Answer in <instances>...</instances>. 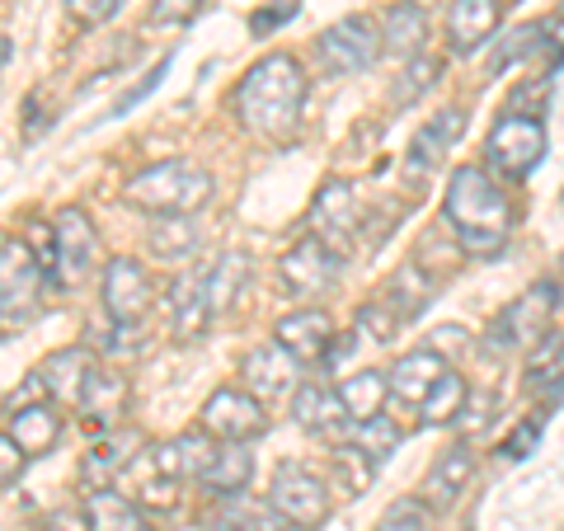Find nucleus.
Instances as JSON below:
<instances>
[{
    "label": "nucleus",
    "mask_w": 564,
    "mask_h": 531,
    "mask_svg": "<svg viewBox=\"0 0 564 531\" xmlns=\"http://www.w3.org/2000/svg\"><path fill=\"white\" fill-rule=\"evenodd\" d=\"M288 20H296V0H273V6H263V10L250 14V33L254 39H269V33L278 24H288Z\"/></svg>",
    "instance_id": "nucleus-47"
},
{
    "label": "nucleus",
    "mask_w": 564,
    "mask_h": 531,
    "mask_svg": "<svg viewBox=\"0 0 564 531\" xmlns=\"http://www.w3.org/2000/svg\"><path fill=\"white\" fill-rule=\"evenodd\" d=\"M302 377V362L292 358L282 344H259L245 353V362H240V381H245V391H250L254 400H282V395H292L296 381Z\"/></svg>",
    "instance_id": "nucleus-14"
},
{
    "label": "nucleus",
    "mask_w": 564,
    "mask_h": 531,
    "mask_svg": "<svg viewBox=\"0 0 564 531\" xmlns=\"http://www.w3.org/2000/svg\"><path fill=\"white\" fill-rule=\"evenodd\" d=\"M6 57H10V43H6V39H0V62H6Z\"/></svg>",
    "instance_id": "nucleus-53"
},
{
    "label": "nucleus",
    "mask_w": 564,
    "mask_h": 531,
    "mask_svg": "<svg viewBox=\"0 0 564 531\" xmlns=\"http://www.w3.org/2000/svg\"><path fill=\"white\" fill-rule=\"evenodd\" d=\"M122 198L141 212H155V217H165V212L193 217V212L212 198V174L203 165L184 161V155H174V161H155L141 174H132L128 188H122Z\"/></svg>",
    "instance_id": "nucleus-3"
},
{
    "label": "nucleus",
    "mask_w": 564,
    "mask_h": 531,
    "mask_svg": "<svg viewBox=\"0 0 564 531\" xmlns=\"http://www.w3.org/2000/svg\"><path fill=\"white\" fill-rule=\"evenodd\" d=\"M165 71H170V57H165V62H155V71H151V76H147V80H141V85H137V90H128V95H122V99L113 104V118H118V113H128V109H132V104H137V99H147V95L155 90V85H161V76H165Z\"/></svg>",
    "instance_id": "nucleus-50"
},
{
    "label": "nucleus",
    "mask_w": 564,
    "mask_h": 531,
    "mask_svg": "<svg viewBox=\"0 0 564 531\" xmlns=\"http://www.w3.org/2000/svg\"><path fill=\"white\" fill-rule=\"evenodd\" d=\"M132 447H137V433H128V429H109L90 452H85V480H95V485L113 480V475L128 466Z\"/></svg>",
    "instance_id": "nucleus-33"
},
{
    "label": "nucleus",
    "mask_w": 564,
    "mask_h": 531,
    "mask_svg": "<svg viewBox=\"0 0 564 531\" xmlns=\"http://www.w3.org/2000/svg\"><path fill=\"white\" fill-rule=\"evenodd\" d=\"M466 132V118L462 109H443V113H433V122H423V128L414 132L410 141V155H404V180L410 184H423L433 174V165L447 155V147L456 137Z\"/></svg>",
    "instance_id": "nucleus-17"
},
{
    "label": "nucleus",
    "mask_w": 564,
    "mask_h": 531,
    "mask_svg": "<svg viewBox=\"0 0 564 531\" xmlns=\"http://www.w3.org/2000/svg\"><path fill=\"white\" fill-rule=\"evenodd\" d=\"M527 391L545 395V404L564 395V334H545L532 348V362H527Z\"/></svg>",
    "instance_id": "nucleus-29"
},
{
    "label": "nucleus",
    "mask_w": 564,
    "mask_h": 531,
    "mask_svg": "<svg viewBox=\"0 0 564 531\" xmlns=\"http://www.w3.org/2000/svg\"><path fill=\"white\" fill-rule=\"evenodd\" d=\"M429 348L447 362V358H456V353L470 348V329H462V325H437V329L429 334Z\"/></svg>",
    "instance_id": "nucleus-48"
},
{
    "label": "nucleus",
    "mask_w": 564,
    "mask_h": 531,
    "mask_svg": "<svg viewBox=\"0 0 564 531\" xmlns=\"http://www.w3.org/2000/svg\"><path fill=\"white\" fill-rule=\"evenodd\" d=\"M43 263L33 259L29 240L20 236H6L0 240V325H20L39 311V296H43Z\"/></svg>",
    "instance_id": "nucleus-4"
},
{
    "label": "nucleus",
    "mask_w": 564,
    "mask_h": 531,
    "mask_svg": "<svg viewBox=\"0 0 564 531\" xmlns=\"http://www.w3.org/2000/svg\"><path fill=\"white\" fill-rule=\"evenodd\" d=\"M541 47V24H518L508 39L494 47V57H489V76H503V71H513L522 57H532V52Z\"/></svg>",
    "instance_id": "nucleus-39"
},
{
    "label": "nucleus",
    "mask_w": 564,
    "mask_h": 531,
    "mask_svg": "<svg viewBox=\"0 0 564 531\" xmlns=\"http://www.w3.org/2000/svg\"><path fill=\"white\" fill-rule=\"evenodd\" d=\"M24 466H29V456L20 452V442H14L10 433H0V489H10L14 480H20Z\"/></svg>",
    "instance_id": "nucleus-49"
},
{
    "label": "nucleus",
    "mask_w": 564,
    "mask_h": 531,
    "mask_svg": "<svg viewBox=\"0 0 564 531\" xmlns=\"http://www.w3.org/2000/svg\"><path fill=\"white\" fill-rule=\"evenodd\" d=\"M423 39H429V20H423V6H414V0H395L381 14V52L410 62L423 52Z\"/></svg>",
    "instance_id": "nucleus-26"
},
{
    "label": "nucleus",
    "mask_w": 564,
    "mask_h": 531,
    "mask_svg": "<svg viewBox=\"0 0 564 531\" xmlns=\"http://www.w3.org/2000/svg\"><path fill=\"white\" fill-rule=\"evenodd\" d=\"M273 344H282L302 367L311 362H325L329 358V344H334V321L321 306H302L292 315H282L273 325Z\"/></svg>",
    "instance_id": "nucleus-15"
},
{
    "label": "nucleus",
    "mask_w": 564,
    "mask_h": 531,
    "mask_svg": "<svg viewBox=\"0 0 564 531\" xmlns=\"http://www.w3.org/2000/svg\"><path fill=\"white\" fill-rule=\"evenodd\" d=\"M245 278H250V259L236 254V250L221 254V259L207 269V315H212V321L236 306V296L245 292Z\"/></svg>",
    "instance_id": "nucleus-32"
},
{
    "label": "nucleus",
    "mask_w": 564,
    "mask_h": 531,
    "mask_svg": "<svg viewBox=\"0 0 564 531\" xmlns=\"http://www.w3.org/2000/svg\"><path fill=\"white\" fill-rule=\"evenodd\" d=\"M90 371H95V353H90V348H62V353H52V358L43 362L39 377H43V386H47L52 400L76 410L85 381H90Z\"/></svg>",
    "instance_id": "nucleus-25"
},
{
    "label": "nucleus",
    "mask_w": 564,
    "mask_h": 531,
    "mask_svg": "<svg viewBox=\"0 0 564 531\" xmlns=\"http://www.w3.org/2000/svg\"><path fill=\"white\" fill-rule=\"evenodd\" d=\"M466 395H470V386H466V381H462V377H456V371L447 367V371H443V381H437L433 391H429V400L419 404L423 423H429V429H433V423H452L456 414H462Z\"/></svg>",
    "instance_id": "nucleus-37"
},
{
    "label": "nucleus",
    "mask_w": 564,
    "mask_h": 531,
    "mask_svg": "<svg viewBox=\"0 0 564 531\" xmlns=\"http://www.w3.org/2000/svg\"><path fill=\"white\" fill-rule=\"evenodd\" d=\"M541 33H545V47H555V62H564V6L541 24Z\"/></svg>",
    "instance_id": "nucleus-51"
},
{
    "label": "nucleus",
    "mask_w": 564,
    "mask_h": 531,
    "mask_svg": "<svg viewBox=\"0 0 564 531\" xmlns=\"http://www.w3.org/2000/svg\"><path fill=\"white\" fill-rule=\"evenodd\" d=\"M348 442L358 452H367L372 462L381 466L386 456H391L400 442H404V433L395 429V419H386V414H372V419H362V423H352V433H348Z\"/></svg>",
    "instance_id": "nucleus-36"
},
{
    "label": "nucleus",
    "mask_w": 564,
    "mask_h": 531,
    "mask_svg": "<svg viewBox=\"0 0 564 531\" xmlns=\"http://www.w3.org/2000/svg\"><path fill=\"white\" fill-rule=\"evenodd\" d=\"M433 527V508L423 499H395L381 512V522L372 531H429Z\"/></svg>",
    "instance_id": "nucleus-41"
},
{
    "label": "nucleus",
    "mask_w": 564,
    "mask_h": 531,
    "mask_svg": "<svg viewBox=\"0 0 564 531\" xmlns=\"http://www.w3.org/2000/svg\"><path fill=\"white\" fill-rule=\"evenodd\" d=\"M221 522L236 527V531H292V522L282 518L269 499H250V494H231V499H226Z\"/></svg>",
    "instance_id": "nucleus-34"
},
{
    "label": "nucleus",
    "mask_w": 564,
    "mask_h": 531,
    "mask_svg": "<svg viewBox=\"0 0 564 531\" xmlns=\"http://www.w3.org/2000/svg\"><path fill=\"white\" fill-rule=\"evenodd\" d=\"M315 57H321L329 76H358V71L377 66L381 57V29L367 14H348V20L329 24L315 39Z\"/></svg>",
    "instance_id": "nucleus-6"
},
{
    "label": "nucleus",
    "mask_w": 564,
    "mask_h": 531,
    "mask_svg": "<svg viewBox=\"0 0 564 531\" xmlns=\"http://www.w3.org/2000/svg\"><path fill=\"white\" fill-rule=\"evenodd\" d=\"M85 527L90 531H151L147 512H141L132 499H122V494L95 485L85 494Z\"/></svg>",
    "instance_id": "nucleus-28"
},
{
    "label": "nucleus",
    "mask_w": 564,
    "mask_h": 531,
    "mask_svg": "<svg viewBox=\"0 0 564 531\" xmlns=\"http://www.w3.org/2000/svg\"><path fill=\"white\" fill-rule=\"evenodd\" d=\"M104 311L113 325H141L151 311V278L137 259L104 263Z\"/></svg>",
    "instance_id": "nucleus-13"
},
{
    "label": "nucleus",
    "mask_w": 564,
    "mask_h": 531,
    "mask_svg": "<svg viewBox=\"0 0 564 531\" xmlns=\"http://www.w3.org/2000/svg\"><path fill=\"white\" fill-rule=\"evenodd\" d=\"M437 76H443V62L437 57H410V66H404V76H395L391 85V99H395V109H404V104H414L429 85H437Z\"/></svg>",
    "instance_id": "nucleus-38"
},
{
    "label": "nucleus",
    "mask_w": 564,
    "mask_h": 531,
    "mask_svg": "<svg viewBox=\"0 0 564 531\" xmlns=\"http://www.w3.org/2000/svg\"><path fill=\"white\" fill-rule=\"evenodd\" d=\"M545 437V410H536V414H527L513 433H508V442H503V462H527V456L536 452V442Z\"/></svg>",
    "instance_id": "nucleus-44"
},
{
    "label": "nucleus",
    "mask_w": 564,
    "mask_h": 531,
    "mask_svg": "<svg viewBox=\"0 0 564 531\" xmlns=\"http://www.w3.org/2000/svg\"><path fill=\"white\" fill-rule=\"evenodd\" d=\"M52 231H57V282L62 288H80L95 273V254H99L95 221L80 207H62Z\"/></svg>",
    "instance_id": "nucleus-11"
},
{
    "label": "nucleus",
    "mask_w": 564,
    "mask_h": 531,
    "mask_svg": "<svg viewBox=\"0 0 564 531\" xmlns=\"http://www.w3.org/2000/svg\"><path fill=\"white\" fill-rule=\"evenodd\" d=\"M207 269L212 263H203V269H188L174 278V288H170V325L180 339H193L198 329L212 325V315H207Z\"/></svg>",
    "instance_id": "nucleus-22"
},
{
    "label": "nucleus",
    "mask_w": 564,
    "mask_h": 531,
    "mask_svg": "<svg viewBox=\"0 0 564 531\" xmlns=\"http://www.w3.org/2000/svg\"><path fill=\"white\" fill-rule=\"evenodd\" d=\"M437 296V282L419 269V263H400L391 288H386V306H391L400 321H414V315L429 311V301Z\"/></svg>",
    "instance_id": "nucleus-30"
},
{
    "label": "nucleus",
    "mask_w": 564,
    "mask_h": 531,
    "mask_svg": "<svg viewBox=\"0 0 564 531\" xmlns=\"http://www.w3.org/2000/svg\"><path fill=\"white\" fill-rule=\"evenodd\" d=\"M386 395H391V381H386V371H348L339 381V400H344V414L348 423H362L381 414Z\"/></svg>",
    "instance_id": "nucleus-31"
},
{
    "label": "nucleus",
    "mask_w": 564,
    "mask_h": 531,
    "mask_svg": "<svg viewBox=\"0 0 564 531\" xmlns=\"http://www.w3.org/2000/svg\"><path fill=\"white\" fill-rule=\"evenodd\" d=\"M198 10H203V0H155V6H151V24L184 29V24L198 20Z\"/></svg>",
    "instance_id": "nucleus-45"
},
{
    "label": "nucleus",
    "mask_w": 564,
    "mask_h": 531,
    "mask_svg": "<svg viewBox=\"0 0 564 531\" xmlns=\"http://www.w3.org/2000/svg\"><path fill=\"white\" fill-rule=\"evenodd\" d=\"M10 437L24 456H47L62 437V404H10Z\"/></svg>",
    "instance_id": "nucleus-21"
},
{
    "label": "nucleus",
    "mask_w": 564,
    "mask_h": 531,
    "mask_svg": "<svg viewBox=\"0 0 564 531\" xmlns=\"http://www.w3.org/2000/svg\"><path fill=\"white\" fill-rule=\"evenodd\" d=\"M128 6V0H66V10H70V20L85 24V29H95V24H109L113 14Z\"/></svg>",
    "instance_id": "nucleus-46"
},
{
    "label": "nucleus",
    "mask_w": 564,
    "mask_h": 531,
    "mask_svg": "<svg viewBox=\"0 0 564 531\" xmlns=\"http://www.w3.org/2000/svg\"><path fill=\"white\" fill-rule=\"evenodd\" d=\"M212 456H217V442H212V433H203V429H188L174 442H165V447H151L155 470L170 475L174 485H180V480H203L207 466H212Z\"/></svg>",
    "instance_id": "nucleus-18"
},
{
    "label": "nucleus",
    "mask_w": 564,
    "mask_h": 531,
    "mask_svg": "<svg viewBox=\"0 0 564 531\" xmlns=\"http://www.w3.org/2000/svg\"><path fill=\"white\" fill-rule=\"evenodd\" d=\"M306 71L288 52H273V57L254 62L245 71V80L236 85V118L263 141H282L296 132L306 109Z\"/></svg>",
    "instance_id": "nucleus-2"
},
{
    "label": "nucleus",
    "mask_w": 564,
    "mask_h": 531,
    "mask_svg": "<svg viewBox=\"0 0 564 531\" xmlns=\"http://www.w3.org/2000/svg\"><path fill=\"white\" fill-rule=\"evenodd\" d=\"M147 240H151V254H161V259H188L193 245H198V226H193V217H184V212H165V217H155Z\"/></svg>",
    "instance_id": "nucleus-35"
},
{
    "label": "nucleus",
    "mask_w": 564,
    "mask_h": 531,
    "mask_svg": "<svg viewBox=\"0 0 564 531\" xmlns=\"http://www.w3.org/2000/svg\"><path fill=\"white\" fill-rule=\"evenodd\" d=\"M443 217L452 226L456 245L470 259H494L508 250L513 236V207H508L499 180L485 165H462L447 180V198H443Z\"/></svg>",
    "instance_id": "nucleus-1"
},
{
    "label": "nucleus",
    "mask_w": 564,
    "mask_h": 531,
    "mask_svg": "<svg viewBox=\"0 0 564 531\" xmlns=\"http://www.w3.org/2000/svg\"><path fill=\"white\" fill-rule=\"evenodd\" d=\"M198 429L217 442H254L269 433V414H263V400H254L245 386H221V391L207 395Z\"/></svg>",
    "instance_id": "nucleus-9"
},
{
    "label": "nucleus",
    "mask_w": 564,
    "mask_h": 531,
    "mask_svg": "<svg viewBox=\"0 0 564 531\" xmlns=\"http://www.w3.org/2000/svg\"><path fill=\"white\" fill-rule=\"evenodd\" d=\"M494 410H499V400H494V391H470L466 404H462V414H456L452 423L462 429L466 437H480L489 423H494Z\"/></svg>",
    "instance_id": "nucleus-43"
},
{
    "label": "nucleus",
    "mask_w": 564,
    "mask_h": 531,
    "mask_svg": "<svg viewBox=\"0 0 564 531\" xmlns=\"http://www.w3.org/2000/svg\"><path fill=\"white\" fill-rule=\"evenodd\" d=\"M39 531H90V527H85V512H80V518H76V512H52Z\"/></svg>",
    "instance_id": "nucleus-52"
},
{
    "label": "nucleus",
    "mask_w": 564,
    "mask_h": 531,
    "mask_svg": "<svg viewBox=\"0 0 564 531\" xmlns=\"http://www.w3.org/2000/svg\"><path fill=\"white\" fill-rule=\"evenodd\" d=\"M555 321V282H532L513 306H508L489 329V348L508 353V348H532L551 334Z\"/></svg>",
    "instance_id": "nucleus-7"
},
{
    "label": "nucleus",
    "mask_w": 564,
    "mask_h": 531,
    "mask_svg": "<svg viewBox=\"0 0 564 531\" xmlns=\"http://www.w3.org/2000/svg\"><path fill=\"white\" fill-rule=\"evenodd\" d=\"M128 400H132L128 377L95 367V371H90V381H85V391H80V404H76V410L90 419V423H99V429H113V423L128 414Z\"/></svg>",
    "instance_id": "nucleus-23"
},
{
    "label": "nucleus",
    "mask_w": 564,
    "mask_h": 531,
    "mask_svg": "<svg viewBox=\"0 0 564 531\" xmlns=\"http://www.w3.org/2000/svg\"><path fill=\"white\" fill-rule=\"evenodd\" d=\"M470 480H475V452L466 447V442H452V447L429 466V475H423L419 499L429 503L433 512H447V508L462 503V494L470 489Z\"/></svg>",
    "instance_id": "nucleus-16"
},
{
    "label": "nucleus",
    "mask_w": 564,
    "mask_h": 531,
    "mask_svg": "<svg viewBox=\"0 0 564 531\" xmlns=\"http://www.w3.org/2000/svg\"><path fill=\"white\" fill-rule=\"evenodd\" d=\"M292 419L302 423L306 433H321V437H339L344 433V400H339V386H325V381H302L292 391Z\"/></svg>",
    "instance_id": "nucleus-19"
},
{
    "label": "nucleus",
    "mask_w": 564,
    "mask_h": 531,
    "mask_svg": "<svg viewBox=\"0 0 564 531\" xmlns=\"http://www.w3.org/2000/svg\"><path fill=\"white\" fill-rule=\"evenodd\" d=\"M443 371H447V362L437 358L433 348H414V353H404V358H400L391 371H386V381H391V395H395V400L423 404L433 386L443 381Z\"/></svg>",
    "instance_id": "nucleus-24"
},
{
    "label": "nucleus",
    "mask_w": 564,
    "mask_h": 531,
    "mask_svg": "<svg viewBox=\"0 0 564 531\" xmlns=\"http://www.w3.org/2000/svg\"><path fill=\"white\" fill-rule=\"evenodd\" d=\"M395 329H400V315L386 306V301H367V306L358 311V334H362V339L391 344V339H395Z\"/></svg>",
    "instance_id": "nucleus-42"
},
{
    "label": "nucleus",
    "mask_w": 564,
    "mask_h": 531,
    "mask_svg": "<svg viewBox=\"0 0 564 531\" xmlns=\"http://www.w3.org/2000/svg\"><path fill=\"white\" fill-rule=\"evenodd\" d=\"M278 278H282V288H292L296 296H321L334 288V278H339V254H334L321 236H302L278 259Z\"/></svg>",
    "instance_id": "nucleus-12"
},
{
    "label": "nucleus",
    "mask_w": 564,
    "mask_h": 531,
    "mask_svg": "<svg viewBox=\"0 0 564 531\" xmlns=\"http://www.w3.org/2000/svg\"><path fill=\"white\" fill-rule=\"evenodd\" d=\"M362 207H358V193H352V184L344 180H329L321 193H315L311 203V236H321L334 254H348L352 245H358V231H362Z\"/></svg>",
    "instance_id": "nucleus-10"
},
{
    "label": "nucleus",
    "mask_w": 564,
    "mask_h": 531,
    "mask_svg": "<svg viewBox=\"0 0 564 531\" xmlns=\"http://www.w3.org/2000/svg\"><path fill=\"white\" fill-rule=\"evenodd\" d=\"M269 503L288 518L296 531H306V527H321L329 518V480L325 475H315L306 466H278L273 475V489H269Z\"/></svg>",
    "instance_id": "nucleus-8"
},
{
    "label": "nucleus",
    "mask_w": 564,
    "mask_h": 531,
    "mask_svg": "<svg viewBox=\"0 0 564 531\" xmlns=\"http://www.w3.org/2000/svg\"><path fill=\"white\" fill-rule=\"evenodd\" d=\"M334 470H339V480H344V494H362L367 485H372L377 462L367 452L352 447V442H344V447L334 452Z\"/></svg>",
    "instance_id": "nucleus-40"
},
{
    "label": "nucleus",
    "mask_w": 564,
    "mask_h": 531,
    "mask_svg": "<svg viewBox=\"0 0 564 531\" xmlns=\"http://www.w3.org/2000/svg\"><path fill=\"white\" fill-rule=\"evenodd\" d=\"M499 20H503V0H452L447 6L452 52H475L480 43H489Z\"/></svg>",
    "instance_id": "nucleus-20"
},
{
    "label": "nucleus",
    "mask_w": 564,
    "mask_h": 531,
    "mask_svg": "<svg viewBox=\"0 0 564 531\" xmlns=\"http://www.w3.org/2000/svg\"><path fill=\"white\" fill-rule=\"evenodd\" d=\"M545 147H551V137H545V122L541 118H527V113H503L489 128V137H485L489 165L499 170V174H508V180H522V174H532L545 161Z\"/></svg>",
    "instance_id": "nucleus-5"
},
{
    "label": "nucleus",
    "mask_w": 564,
    "mask_h": 531,
    "mask_svg": "<svg viewBox=\"0 0 564 531\" xmlns=\"http://www.w3.org/2000/svg\"><path fill=\"white\" fill-rule=\"evenodd\" d=\"M250 475H254V452L250 442H221L217 456H212V466L203 475V489L217 494V499H231V494H245L250 489Z\"/></svg>",
    "instance_id": "nucleus-27"
}]
</instances>
